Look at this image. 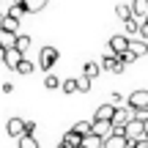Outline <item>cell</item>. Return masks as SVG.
Masks as SVG:
<instances>
[{
    "mask_svg": "<svg viewBox=\"0 0 148 148\" xmlns=\"http://www.w3.org/2000/svg\"><path fill=\"white\" fill-rule=\"evenodd\" d=\"M58 63V49L55 47H41V52H38V69H44L49 74V69Z\"/></svg>",
    "mask_w": 148,
    "mask_h": 148,
    "instance_id": "cell-1",
    "label": "cell"
},
{
    "mask_svg": "<svg viewBox=\"0 0 148 148\" xmlns=\"http://www.w3.org/2000/svg\"><path fill=\"white\" fill-rule=\"evenodd\" d=\"M126 107H132L134 112L148 110V90H132L129 99H126Z\"/></svg>",
    "mask_w": 148,
    "mask_h": 148,
    "instance_id": "cell-2",
    "label": "cell"
},
{
    "mask_svg": "<svg viewBox=\"0 0 148 148\" xmlns=\"http://www.w3.org/2000/svg\"><path fill=\"white\" fill-rule=\"evenodd\" d=\"M107 49H110L112 55H126L129 52V38H126V33H118V36H112L110 38V44H107Z\"/></svg>",
    "mask_w": 148,
    "mask_h": 148,
    "instance_id": "cell-3",
    "label": "cell"
},
{
    "mask_svg": "<svg viewBox=\"0 0 148 148\" xmlns=\"http://www.w3.org/2000/svg\"><path fill=\"white\" fill-rule=\"evenodd\" d=\"M123 137H126L129 143L145 140V123H140V121H129V123H126V132H123Z\"/></svg>",
    "mask_w": 148,
    "mask_h": 148,
    "instance_id": "cell-4",
    "label": "cell"
},
{
    "mask_svg": "<svg viewBox=\"0 0 148 148\" xmlns=\"http://www.w3.org/2000/svg\"><path fill=\"white\" fill-rule=\"evenodd\" d=\"M99 66H101L104 71H112V74H121L123 69H126V66L121 63V58H118V55H112L110 49L104 52V58H101V63H99Z\"/></svg>",
    "mask_w": 148,
    "mask_h": 148,
    "instance_id": "cell-5",
    "label": "cell"
},
{
    "mask_svg": "<svg viewBox=\"0 0 148 148\" xmlns=\"http://www.w3.org/2000/svg\"><path fill=\"white\" fill-rule=\"evenodd\" d=\"M5 132H8V137H14V140L25 137V121H22V118H8Z\"/></svg>",
    "mask_w": 148,
    "mask_h": 148,
    "instance_id": "cell-6",
    "label": "cell"
},
{
    "mask_svg": "<svg viewBox=\"0 0 148 148\" xmlns=\"http://www.w3.org/2000/svg\"><path fill=\"white\" fill-rule=\"evenodd\" d=\"M25 60V52H19V49H5V58H3V63L8 66V69H19V63Z\"/></svg>",
    "mask_w": 148,
    "mask_h": 148,
    "instance_id": "cell-7",
    "label": "cell"
},
{
    "mask_svg": "<svg viewBox=\"0 0 148 148\" xmlns=\"http://www.w3.org/2000/svg\"><path fill=\"white\" fill-rule=\"evenodd\" d=\"M112 118H115V107H112V104H99V110H96L93 121H104V123H112Z\"/></svg>",
    "mask_w": 148,
    "mask_h": 148,
    "instance_id": "cell-8",
    "label": "cell"
},
{
    "mask_svg": "<svg viewBox=\"0 0 148 148\" xmlns=\"http://www.w3.org/2000/svg\"><path fill=\"white\" fill-rule=\"evenodd\" d=\"M16 41H19V33L0 30V47H3V49H16Z\"/></svg>",
    "mask_w": 148,
    "mask_h": 148,
    "instance_id": "cell-9",
    "label": "cell"
},
{
    "mask_svg": "<svg viewBox=\"0 0 148 148\" xmlns=\"http://www.w3.org/2000/svg\"><path fill=\"white\" fill-rule=\"evenodd\" d=\"M129 52H132L134 58H143V55L148 52V44L143 41V38H129Z\"/></svg>",
    "mask_w": 148,
    "mask_h": 148,
    "instance_id": "cell-10",
    "label": "cell"
},
{
    "mask_svg": "<svg viewBox=\"0 0 148 148\" xmlns=\"http://www.w3.org/2000/svg\"><path fill=\"white\" fill-rule=\"evenodd\" d=\"M93 134L101 140L112 137V123H104V121H93Z\"/></svg>",
    "mask_w": 148,
    "mask_h": 148,
    "instance_id": "cell-11",
    "label": "cell"
},
{
    "mask_svg": "<svg viewBox=\"0 0 148 148\" xmlns=\"http://www.w3.org/2000/svg\"><path fill=\"white\" fill-rule=\"evenodd\" d=\"M99 74H101V66L96 63V60H85V66H82V77H88L90 82H93Z\"/></svg>",
    "mask_w": 148,
    "mask_h": 148,
    "instance_id": "cell-12",
    "label": "cell"
},
{
    "mask_svg": "<svg viewBox=\"0 0 148 148\" xmlns=\"http://www.w3.org/2000/svg\"><path fill=\"white\" fill-rule=\"evenodd\" d=\"M71 132L79 134V137H88V134H93V121H77Z\"/></svg>",
    "mask_w": 148,
    "mask_h": 148,
    "instance_id": "cell-13",
    "label": "cell"
},
{
    "mask_svg": "<svg viewBox=\"0 0 148 148\" xmlns=\"http://www.w3.org/2000/svg\"><path fill=\"white\" fill-rule=\"evenodd\" d=\"M104 148H129V140L123 134H112V137L104 140Z\"/></svg>",
    "mask_w": 148,
    "mask_h": 148,
    "instance_id": "cell-14",
    "label": "cell"
},
{
    "mask_svg": "<svg viewBox=\"0 0 148 148\" xmlns=\"http://www.w3.org/2000/svg\"><path fill=\"white\" fill-rule=\"evenodd\" d=\"M115 14H118V19L129 22V19L134 16V11H132V3H118V5H115Z\"/></svg>",
    "mask_w": 148,
    "mask_h": 148,
    "instance_id": "cell-15",
    "label": "cell"
},
{
    "mask_svg": "<svg viewBox=\"0 0 148 148\" xmlns=\"http://www.w3.org/2000/svg\"><path fill=\"white\" fill-rule=\"evenodd\" d=\"M60 145H66V148H79V145H82V137H79V134H74L71 129H69V132L63 134V143H60Z\"/></svg>",
    "mask_w": 148,
    "mask_h": 148,
    "instance_id": "cell-16",
    "label": "cell"
},
{
    "mask_svg": "<svg viewBox=\"0 0 148 148\" xmlns=\"http://www.w3.org/2000/svg\"><path fill=\"white\" fill-rule=\"evenodd\" d=\"M22 8H25V14H36L44 8V0H22Z\"/></svg>",
    "mask_w": 148,
    "mask_h": 148,
    "instance_id": "cell-17",
    "label": "cell"
},
{
    "mask_svg": "<svg viewBox=\"0 0 148 148\" xmlns=\"http://www.w3.org/2000/svg\"><path fill=\"white\" fill-rule=\"evenodd\" d=\"M82 148H104V140L96 134H88V137H82Z\"/></svg>",
    "mask_w": 148,
    "mask_h": 148,
    "instance_id": "cell-18",
    "label": "cell"
},
{
    "mask_svg": "<svg viewBox=\"0 0 148 148\" xmlns=\"http://www.w3.org/2000/svg\"><path fill=\"white\" fill-rule=\"evenodd\" d=\"M0 30L16 33V30H19V19H14V16H8V14H5V16H3V27H0Z\"/></svg>",
    "mask_w": 148,
    "mask_h": 148,
    "instance_id": "cell-19",
    "label": "cell"
},
{
    "mask_svg": "<svg viewBox=\"0 0 148 148\" xmlns=\"http://www.w3.org/2000/svg\"><path fill=\"white\" fill-rule=\"evenodd\" d=\"M132 11H134V19H137V16H148V3L145 0H137V3H132Z\"/></svg>",
    "mask_w": 148,
    "mask_h": 148,
    "instance_id": "cell-20",
    "label": "cell"
},
{
    "mask_svg": "<svg viewBox=\"0 0 148 148\" xmlns=\"http://www.w3.org/2000/svg\"><path fill=\"white\" fill-rule=\"evenodd\" d=\"M33 71H36V63H30V60H22L19 69H16V74H22V77H30Z\"/></svg>",
    "mask_w": 148,
    "mask_h": 148,
    "instance_id": "cell-21",
    "label": "cell"
},
{
    "mask_svg": "<svg viewBox=\"0 0 148 148\" xmlns=\"http://www.w3.org/2000/svg\"><path fill=\"white\" fill-rule=\"evenodd\" d=\"M44 88H47V90H55V88H60V79L55 77L52 71H49L47 77H44Z\"/></svg>",
    "mask_w": 148,
    "mask_h": 148,
    "instance_id": "cell-22",
    "label": "cell"
},
{
    "mask_svg": "<svg viewBox=\"0 0 148 148\" xmlns=\"http://www.w3.org/2000/svg\"><path fill=\"white\" fill-rule=\"evenodd\" d=\"M123 27H126V38L132 36V33H140V22L134 19V16H132V19H129V22H123Z\"/></svg>",
    "mask_w": 148,
    "mask_h": 148,
    "instance_id": "cell-23",
    "label": "cell"
},
{
    "mask_svg": "<svg viewBox=\"0 0 148 148\" xmlns=\"http://www.w3.org/2000/svg\"><path fill=\"white\" fill-rule=\"evenodd\" d=\"M16 143H19V148H38L36 137H30V134H25V137H19Z\"/></svg>",
    "mask_w": 148,
    "mask_h": 148,
    "instance_id": "cell-24",
    "label": "cell"
},
{
    "mask_svg": "<svg viewBox=\"0 0 148 148\" xmlns=\"http://www.w3.org/2000/svg\"><path fill=\"white\" fill-rule=\"evenodd\" d=\"M60 88H63V93H77V79H63V82H60Z\"/></svg>",
    "mask_w": 148,
    "mask_h": 148,
    "instance_id": "cell-25",
    "label": "cell"
},
{
    "mask_svg": "<svg viewBox=\"0 0 148 148\" xmlns=\"http://www.w3.org/2000/svg\"><path fill=\"white\" fill-rule=\"evenodd\" d=\"M110 104L115 107V110H121V107H126V99H123L121 93H112V96H110Z\"/></svg>",
    "mask_w": 148,
    "mask_h": 148,
    "instance_id": "cell-26",
    "label": "cell"
},
{
    "mask_svg": "<svg viewBox=\"0 0 148 148\" xmlns=\"http://www.w3.org/2000/svg\"><path fill=\"white\" fill-rule=\"evenodd\" d=\"M22 14H25V8H22V3H14L8 8V16H14V19H22Z\"/></svg>",
    "mask_w": 148,
    "mask_h": 148,
    "instance_id": "cell-27",
    "label": "cell"
},
{
    "mask_svg": "<svg viewBox=\"0 0 148 148\" xmlns=\"http://www.w3.org/2000/svg\"><path fill=\"white\" fill-rule=\"evenodd\" d=\"M77 90L79 93H88L90 90V79L88 77H77Z\"/></svg>",
    "mask_w": 148,
    "mask_h": 148,
    "instance_id": "cell-28",
    "label": "cell"
},
{
    "mask_svg": "<svg viewBox=\"0 0 148 148\" xmlns=\"http://www.w3.org/2000/svg\"><path fill=\"white\" fill-rule=\"evenodd\" d=\"M27 47H30V36H19V41H16V49H19V52H25Z\"/></svg>",
    "mask_w": 148,
    "mask_h": 148,
    "instance_id": "cell-29",
    "label": "cell"
},
{
    "mask_svg": "<svg viewBox=\"0 0 148 148\" xmlns=\"http://www.w3.org/2000/svg\"><path fill=\"white\" fill-rule=\"evenodd\" d=\"M134 60H137V58H134L132 52H126V55H121V63H123V66H126V63H134Z\"/></svg>",
    "mask_w": 148,
    "mask_h": 148,
    "instance_id": "cell-30",
    "label": "cell"
},
{
    "mask_svg": "<svg viewBox=\"0 0 148 148\" xmlns=\"http://www.w3.org/2000/svg\"><path fill=\"white\" fill-rule=\"evenodd\" d=\"M33 132H36V123H33V121H25V134H30V137H33Z\"/></svg>",
    "mask_w": 148,
    "mask_h": 148,
    "instance_id": "cell-31",
    "label": "cell"
},
{
    "mask_svg": "<svg viewBox=\"0 0 148 148\" xmlns=\"http://www.w3.org/2000/svg\"><path fill=\"white\" fill-rule=\"evenodd\" d=\"M140 36H143V41L148 44V25L145 22H140Z\"/></svg>",
    "mask_w": 148,
    "mask_h": 148,
    "instance_id": "cell-32",
    "label": "cell"
},
{
    "mask_svg": "<svg viewBox=\"0 0 148 148\" xmlns=\"http://www.w3.org/2000/svg\"><path fill=\"white\" fill-rule=\"evenodd\" d=\"M14 90V82H3V93H11Z\"/></svg>",
    "mask_w": 148,
    "mask_h": 148,
    "instance_id": "cell-33",
    "label": "cell"
},
{
    "mask_svg": "<svg viewBox=\"0 0 148 148\" xmlns=\"http://www.w3.org/2000/svg\"><path fill=\"white\" fill-rule=\"evenodd\" d=\"M0 27H3V14H0Z\"/></svg>",
    "mask_w": 148,
    "mask_h": 148,
    "instance_id": "cell-34",
    "label": "cell"
},
{
    "mask_svg": "<svg viewBox=\"0 0 148 148\" xmlns=\"http://www.w3.org/2000/svg\"><path fill=\"white\" fill-rule=\"evenodd\" d=\"M143 22H145V25H148V16H145V19H143Z\"/></svg>",
    "mask_w": 148,
    "mask_h": 148,
    "instance_id": "cell-35",
    "label": "cell"
}]
</instances>
